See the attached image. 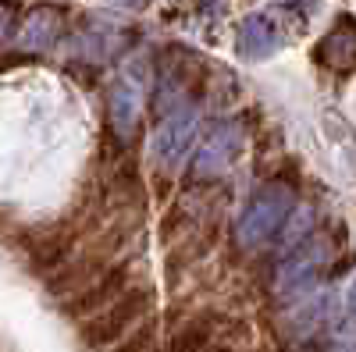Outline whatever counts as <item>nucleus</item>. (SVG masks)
<instances>
[{
  "instance_id": "f257e3e1",
  "label": "nucleus",
  "mask_w": 356,
  "mask_h": 352,
  "mask_svg": "<svg viewBox=\"0 0 356 352\" xmlns=\"http://www.w3.org/2000/svg\"><path fill=\"white\" fill-rule=\"evenodd\" d=\"M296 207V196L285 185H264L246 199V207L235 221V242L243 249H260L275 239V235L289 224Z\"/></svg>"
},
{
  "instance_id": "f03ea898",
  "label": "nucleus",
  "mask_w": 356,
  "mask_h": 352,
  "mask_svg": "<svg viewBox=\"0 0 356 352\" xmlns=\"http://www.w3.org/2000/svg\"><path fill=\"white\" fill-rule=\"evenodd\" d=\"M196 121H200V117H196L193 103H182V107L168 110L161 128L150 139V160L157 167H178V164H182L189 157V150H193Z\"/></svg>"
},
{
  "instance_id": "7ed1b4c3",
  "label": "nucleus",
  "mask_w": 356,
  "mask_h": 352,
  "mask_svg": "<svg viewBox=\"0 0 356 352\" xmlns=\"http://www.w3.org/2000/svg\"><path fill=\"white\" fill-rule=\"evenodd\" d=\"M243 150V128L239 125H218L211 135H203L200 142V153H196V174L200 178H214V174L228 171L235 164V157H239Z\"/></svg>"
},
{
  "instance_id": "20e7f679",
  "label": "nucleus",
  "mask_w": 356,
  "mask_h": 352,
  "mask_svg": "<svg viewBox=\"0 0 356 352\" xmlns=\"http://www.w3.org/2000/svg\"><path fill=\"white\" fill-rule=\"evenodd\" d=\"M107 107H111V125L114 132L129 139L139 125V107H143V75L139 72H125L111 82L107 93Z\"/></svg>"
},
{
  "instance_id": "39448f33",
  "label": "nucleus",
  "mask_w": 356,
  "mask_h": 352,
  "mask_svg": "<svg viewBox=\"0 0 356 352\" xmlns=\"http://www.w3.org/2000/svg\"><path fill=\"white\" fill-rule=\"evenodd\" d=\"M235 47L246 61H267L278 47H282V36H278V25L267 18V15H250L239 22V33H235Z\"/></svg>"
},
{
  "instance_id": "423d86ee",
  "label": "nucleus",
  "mask_w": 356,
  "mask_h": 352,
  "mask_svg": "<svg viewBox=\"0 0 356 352\" xmlns=\"http://www.w3.org/2000/svg\"><path fill=\"white\" fill-rule=\"evenodd\" d=\"M65 28V15L57 8H36L29 11V18L22 22V33H18V50H50L57 43Z\"/></svg>"
},
{
  "instance_id": "0eeeda50",
  "label": "nucleus",
  "mask_w": 356,
  "mask_h": 352,
  "mask_svg": "<svg viewBox=\"0 0 356 352\" xmlns=\"http://www.w3.org/2000/svg\"><path fill=\"white\" fill-rule=\"evenodd\" d=\"M321 61L335 68V72H349L356 65V25L346 18L342 25H335L328 36L321 40Z\"/></svg>"
},
{
  "instance_id": "6e6552de",
  "label": "nucleus",
  "mask_w": 356,
  "mask_h": 352,
  "mask_svg": "<svg viewBox=\"0 0 356 352\" xmlns=\"http://www.w3.org/2000/svg\"><path fill=\"white\" fill-rule=\"evenodd\" d=\"M282 8H292L296 15H310L314 8H317V0H278Z\"/></svg>"
},
{
  "instance_id": "1a4fd4ad",
  "label": "nucleus",
  "mask_w": 356,
  "mask_h": 352,
  "mask_svg": "<svg viewBox=\"0 0 356 352\" xmlns=\"http://www.w3.org/2000/svg\"><path fill=\"white\" fill-rule=\"evenodd\" d=\"M196 4L211 15V18H218V15H225V8H228V0H196Z\"/></svg>"
},
{
  "instance_id": "9d476101",
  "label": "nucleus",
  "mask_w": 356,
  "mask_h": 352,
  "mask_svg": "<svg viewBox=\"0 0 356 352\" xmlns=\"http://www.w3.org/2000/svg\"><path fill=\"white\" fill-rule=\"evenodd\" d=\"M8 28H11V8L0 4V43L8 40Z\"/></svg>"
},
{
  "instance_id": "9b49d317",
  "label": "nucleus",
  "mask_w": 356,
  "mask_h": 352,
  "mask_svg": "<svg viewBox=\"0 0 356 352\" xmlns=\"http://www.w3.org/2000/svg\"><path fill=\"white\" fill-rule=\"evenodd\" d=\"M111 4H122V8H139L143 0H111Z\"/></svg>"
}]
</instances>
